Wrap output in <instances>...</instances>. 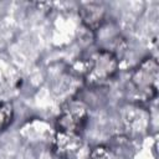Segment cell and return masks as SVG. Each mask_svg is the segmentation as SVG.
I'll use <instances>...</instances> for the list:
<instances>
[{
	"label": "cell",
	"instance_id": "277c9868",
	"mask_svg": "<svg viewBox=\"0 0 159 159\" xmlns=\"http://www.w3.org/2000/svg\"><path fill=\"white\" fill-rule=\"evenodd\" d=\"M89 114L87 106L77 98H70L66 101L56 119V129L82 134L87 125Z\"/></svg>",
	"mask_w": 159,
	"mask_h": 159
},
{
	"label": "cell",
	"instance_id": "30bf717a",
	"mask_svg": "<svg viewBox=\"0 0 159 159\" xmlns=\"http://www.w3.org/2000/svg\"><path fill=\"white\" fill-rule=\"evenodd\" d=\"M88 159H118L116 152L106 144H97L94 145L89 154H88Z\"/></svg>",
	"mask_w": 159,
	"mask_h": 159
},
{
	"label": "cell",
	"instance_id": "5b68a950",
	"mask_svg": "<svg viewBox=\"0 0 159 159\" xmlns=\"http://www.w3.org/2000/svg\"><path fill=\"white\" fill-rule=\"evenodd\" d=\"M56 128L47 120L41 118H30L19 128V135L29 144H48L51 143Z\"/></svg>",
	"mask_w": 159,
	"mask_h": 159
},
{
	"label": "cell",
	"instance_id": "7a4b0ae2",
	"mask_svg": "<svg viewBox=\"0 0 159 159\" xmlns=\"http://www.w3.org/2000/svg\"><path fill=\"white\" fill-rule=\"evenodd\" d=\"M159 65L155 57L147 56L132 71L130 84L138 96V103H148L158 94Z\"/></svg>",
	"mask_w": 159,
	"mask_h": 159
},
{
	"label": "cell",
	"instance_id": "6da1fadb",
	"mask_svg": "<svg viewBox=\"0 0 159 159\" xmlns=\"http://www.w3.org/2000/svg\"><path fill=\"white\" fill-rule=\"evenodd\" d=\"M119 68V58L104 50H93L86 58L80 60L76 70L88 87H101L112 81Z\"/></svg>",
	"mask_w": 159,
	"mask_h": 159
},
{
	"label": "cell",
	"instance_id": "ba28073f",
	"mask_svg": "<svg viewBox=\"0 0 159 159\" xmlns=\"http://www.w3.org/2000/svg\"><path fill=\"white\" fill-rule=\"evenodd\" d=\"M78 16L82 25L94 32L107 21V9L102 2H82L78 7Z\"/></svg>",
	"mask_w": 159,
	"mask_h": 159
},
{
	"label": "cell",
	"instance_id": "8992f818",
	"mask_svg": "<svg viewBox=\"0 0 159 159\" xmlns=\"http://www.w3.org/2000/svg\"><path fill=\"white\" fill-rule=\"evenodd\" d=\"M83 145L82 134L56 129L50 143L52 153L60 159H72Z\"/></svg>",
	"mask_w": 159,
	"mask_h": 159
},
{
	"label": "cell",
	"instance_id": "52a82bcc",
	"mask_svg": "<svg viewBox=\"0 0 159 159\" xmlns=\"http://www.w3.org/2000/svg\"><path fill=\"white\" fill-rule=\"evenodd\" d=\"M104 24L97 31L93 32L94 39H96V43L98 46L97 48L108 51V52L113 53L114 56H117L119 58L120 55L125 51V47H127L125 46V40L120 35L119 30H116V29H112V27H109V30H107Z\"/></svg>",
	"mask_w": 159,
	"mask_h": 159
},
{
	"label": "cell",
	"instance_id": "9c48e42d",
	"mask_svg": "<svg viewBox=\"0 0 159 159\" xmlns=\"http://www.w3.org/2000/svg\"><path fill=\"white\" fill-rule=\"evenodd\" d=\"M14 119V107L10 102L0 101V133L4 132Z\"/></svg>",
	"mask_w": 159,
	"mask_h": 159
},
{
	"label": "cell",
	"instance_id": "3957f363",
	"mask_svg": "<svg viewBox=\"0 0 159 159\" xmlns=\"http://www.w3.org/2000/svg\"><path fill=\"white\" fill-rule=\"evenodd\" d=\"M120 123L124 133L130 139L144 137L150 127V113L144 104L138 102H128L119 109Z\"/></svg>",
	"mask_w": 159,
	"mask_h": 159
}]
</instances>
